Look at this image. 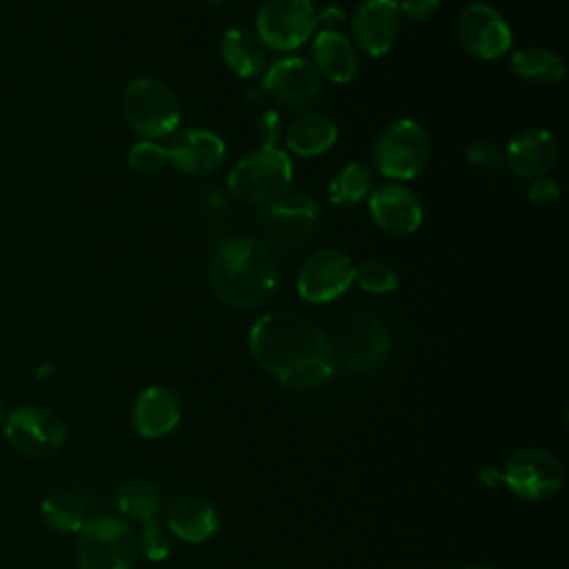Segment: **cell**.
Listing matches in <instances>:
<instances>
[{"instance_id": "484cf974", "label": "cell", "mask_w": 569, "mask_h": 569, "mask_svg": "<svg viewBox=\"0 0 569 569\" xmlns=\"http://www.w3.org/2000/svg\"><path fill=\"white\" fill-rule=\"evenodd\" d=\"M371 189H373V171L365 162H349L331 176L327 184V198L333 204L351 207L369 198Z\"/></svg>"}, {"instance_id": "5b68a950", "label": "cell", "mask_w": 569, "mask_h": 569, "mask_svg": "<svg viewBox=\"0 0 569 569\" xmlns=\"http://www.w3.org/2000/svg\"><path fill=\"white\" fill-rule=\"evenodd\" d=\"M431 140L427 129L413 118L389 122L371 147L376 169L393 182L416 178L429 160Z\"/></svg>"}, {"instance_id": "8d00e7d4", "label": "cell", "mask_w": 569, "mask_h": 569, "mask_svg": "<svg viewBox=\"0 0 569 569\" xmlns=\"http://www.w3.org/2000/svg\"><path fill=\"white\" fill-rule=\"evenodd\" d=\"M467 569H489V567H467Z\"/></svg>"}, {"instance_id": "f1b7e54d", "label": "cell", "mask_w": 569, "mask_h": 569, "mask_svg": "<svg viewBox=\"0 0 569 569\" xmlns=\"http://www.w3.org/2000/svg\"><path fill=\"white\" fill-rule=\"evenodd\" d=\"M127 162L136 173H160L167 164H169V156H167V147L158 144L156 140H140L136 142L129 153H127Z\"/></svg>"}, {"instance_id": "8992f818", "label": "cell", "mask_w": 569, "mask_h": 569, "mask_svg": "<svg viewBox=\"0 0 569 569\" xmlns=\"http://www.w3.org/2000/svg\"><path fill=\"white\" fill-rule=\"evenodd\" d=\"M391 347L387 325L369 309L353 313L333 347L336 367L347 376H367L380 367Z\"/></svg>"}, {"instance_id": "44dd1931", "label": "cell", "mask_w": 569, "mask_h": 569, "mask_svg": "<svg viewBox=\"0 0 569 569\" xmlns=\"http://www.w3.org/2000/svg\"><path fill=\"white\" fill-rule=\"evenodd\" d=\"M167 529L184 542H202L218 531V511L211 502L196 496H182L167 509Z\"/></svg>"}, {"instance_id": "30bf717a", "label": "cell", "mask_w": 569, "mask_h": 569, "mask_svg": "<svg viewBox=\"0 0 569 569\" xmlns=\"http://www.w3.org/2000/svg\"><path fill=\"white\" fill-rule=\"evenodd\" d=\"M2 436L13 451L29 458H47L64 445L67 427L51 409L24 405L4 416Z\"/></svg>"}, {"instance_id": "3957f363", "label": "cell", "mask_w": 569, "mask_h": 569, "mask_svg": "<svg viewBox=\"0 0 569 569\" xmlns=\"http://www.w3.org/2000/svg\"><path fill=\"white\" fill-rule=\"evenodd\" d=\"M127 124L144 140H160L176 133L182 107L176 91L153 76L133 78L122 91Z\"/></svg>"}, {"instance_id": "6da1fadb", "label": "cell", "mask_w": 569, "mask_h": 569, "mask_svg": "<svg viewBox=\"0 0 569 569\" xmlns=\"http://www.w3.org/2000/svg\"><path fill=\"white\" fill-rule=\"evenodd\" d=\"M249 351L267 373L296 391L316 389L336 371L333 345L325 331L289 311L260 316L249 329Z\"/></svg>"}, {"instance_id": "9a60e30c", "label": "cell", "mask_w": 569, "mask_h": 569, "mask_svg": "<svg viewBox=\"0 0 569 569\" xmlns=\"http://www.w3.org/2000/svg\"><path fill=\"white\" fill-rule=\"evenodd\" d=\"M369 213L376 227L393 238L411 236L422 224V204L418 196L400 182H387L371 189Z\"/></svg>"}, {"instance_id": "d6986e66", "label": "cell", "mask_w": 569, "mask_h": 569, "mask_svg": "<svg viewBox=\"0 0 569 569\" xmlns=\"http://www.w3.org/2000/svg\"><path fill=\"white\" fill-rule=\"evenodd\" d=\"M131 418L142 438H162L180 422V400L169 387L151 385L138 393Z\"/></svg>"}, {"instance_id": "83f0119b", "label": "cell", "mask_w": 569, "mask_h": 569, "mask_svg": "<svg viewBox=\"0 0 569 569\" xmlns=\"http://www.w3.org/2000/svg\"><path fill=\"white\" fill-rule=\"evenodd\" d=\"M353 282H358L362 291L382 296V293H391L398 287V273L389 262L369 258L356 267Z\"/></svg>"}, {"instance_id": "603a6c76", "label": "cell", "mask_w": 569, "mask_h": 569, "mask_svg": "<svg viewBox=\"0 0 569 569\" xmlns=\"http://www.w3.org/2000/svg\"><path fill=\"white\" fill-rule=\"evenodd\" d=\"M220 56L227 69L233 71L238 78H253L267 64L264 44L258 40L256 33L242 27H231L222 33Z\"/></svg>"}, {"instance_id": "ba28073f", "label": "cell", "mask_w": 569, "mask_h": 569, "mask_svg": "<svg viewBox=\"0 0 569 569\" xmlns=\"http://www.w3.org/2000/svg\"><path fill=\"white\" fill-rule=\"evenodd\" d=\"M267 244L282 251H296L305 247L320 222L318 202L307 193H282L264 204L260 213Z\"/></svg>"}, {"instance_id": "7402d4cb", "label": "cell", "mask_w": 569, "mask_h": 569, "mask_svg": "<svg viewBox=\"0 0 569 569\" xmlns=\"http://www.w3.org/2000/svg\"><path fill=\"white\" fill-rule=\"evenodd\" d=\"M338 140V127L322 113H307L296 118L284 131V147L293 156L313 158L325 153Z\"/></svg>"}, {"instance_id": "2e32d148", "label": "cell", "mask_w": 569, "mask_h": 569, "mask_svg": "<svg viewBox=\"0 0 569 569\" xmlns=\"http://www.w3.org/2000/svg\"><path fill=\"white\" fill-rule=\"evenodd\" d=\"M402 13L396 0H362L351 20L358 47L373 58L385 56L398 40Z\"/></svg>"}, {"instance_id": "836d02e7", "label": "cell", "mask_w": 569, "mask_h": 569, "mask_svg": "<svg viewBox=\"0 0 569 569\" xmlns=\"http://www.w3.org/2000/svg\"><path fill=\"white\" fill-rule=\"evenodd\" d=\"M398 7H400L402 18L422 22V20H429L438 13L440 0H400Z\"/></svg>"}, {"instance_id": "7c38bea8", "label": "cell", "mask_w": 569, "mask_h": 569, "mask_svg": "<svg viewBox=\"0 0 569 569\" xmlns=\"http://www.w3.org/2000/svg\"><path fill=\"white\" fill-rule=\"evenodd\" d=\"M562 476L558 458L536 447L518 449L507 458L505 469L498 471L500 482L525 500H540L556 493L562 485Z\"/></svg>"}, {"instance_id": "d590c367", "label": "cell", "mask_w": 569, "mask_h": 569, "mask_svg": "<svg viewBox=\"0 0 569 569\" xmlns=\"http://www.w3.org/2000/svg\"><path fill=\"white\" fill-rule=\"evenodd\" d=\"M207 2H213V4H218V2H224V0H207Z\"/></svg>"}, {"instance_id": "277c9868", "label": "cell", "mask_w": 569, "mask_h": 569, "mask_svg": "<svg viewBox=\"0 0 569 569\" xmlns=\"http://www.w3.org/2000/svg\"><path fill=\"white\" fill-rule=\"evenodd\" d=\"M293 180V164L280 147H258L242 156L227 176L231 196L249 204H267L287 193Z\"/></svg>"}, {"instance_id": "74e56055", "label": "cell", "mask_w": 569, "mask_h": 569, "mask_svg": "<svg viewBox=\"0 0 569 569\" xmlns=\"http://www.w3.org/2000/svg\"><path fill=\"white\" fill-rule=\"evenodd\" d=\"M0 418H2V402H0Z\"/></svg>"}, {"instance_id": "4dcf8cb0", "label": "cell", "mask_w": 569, "mask_h": 569, "mask_svg": "<svg viewBox=\"0 0 569 569\" xmlns=\"http://www.w3.org/2000/svg\"><path fill=\"white\" fill-rule=\"evenodd\" d=\"M465 156L471 164L480 169H498L505 164V149L489 140H476L465 149Z\"/></svg>"}, {"instance_id": "8fae6325", "label": "cell", "mask_w": 569, "mask_h": 569, "mask_svg": "<svg viewBox=\"0 0 569 569\" xmlns=\"http://www.w3.org/2000/svg\"><path fill=\"white\" fill-rule=\"evenodd\" d=\"M356 276L353 260L336 247H322L309 253L296 276L298 296L309 305H325L340 298Z\"/></svg>"}, {"instance_id": "7a4b0ae2", "label": "cell", "mask_w": 569, "mask_h": 569, "mask_svg": "<svg viewBox=\"0 0 569 569\" xmlns=\"http://www.w3.org/2000/svg\"><path fill=\"white\" fill-rule=\"evenodd\" d=\"M209 284L220 302L231 309H256L271 298L278 284L273 249L249 236L220 240L209 258Z\"/></svg>"}, {"instance_id": "cb8c5ba5", "label": "cell", "mask_w": 569, "mask_h": 569, "mask_svg": "<svg viewBox=\"0 0 569 569\" xmlns=\"http://www.w3.org/2000/svg\"><path fill=\"white\" fill-rule=\"evenodd\" d=\"M42 520L62 533L80 531L89 516V498L78 489H60L49 493L40 505Z\"/></svg>"}, {"instance_id": "4316f807", "label": "cell", "mask_w": 569, "mask_h": 569, "mask_svg": "<svg viewBox=\"0 0 569 569\" xmlns=\"http://www.w3.org/2000/svg\"><path fill=\"white\" fill-rule=\"evenodd\" d=\"M116 502L122 516L140 522L156 520L160 507H162V496L160 489L142 478H131L120 485L116 493Z\"/></svg>"}, {"instance_id": "52a82bcc", "label": "cell", "mask_w": 569, "mask_h": 569, "mask_svg": "<svg viewBox=\"0 0 569 569\" xmlns=\"http://www.w3.org/2000/svg\"><path fill=\"white\" fill-rule=\"evenodd\" d=\"M80 569H131L138 542L131 527L113 516H91L78 531Z\"/></svg>"}, {"instance_id": "d4e9b609", "label": "cell", "mask_w": 569, "mask_h": 569, "mask_svg": "<svg viewBox=\"0 0 569 569\" xmlns=\"http://www.w3.org/2000/svg\"><path fill=\"white\" fill-rule=\"evenodd\" d=\"M511 71L533 84H558L565 78L562 58L545 47H520L509 58Z\"/></svg>"}, {"instance_id": "d6a6232c", "label": "cell", "mask_w": 569, "mask_h": 569, "mask_svg": "<svg viewBox=\"0 0 569 569\" xmlns=\"http://www.w3.org/2000/svg\"><path fill=\"white\" fill-rule=\"evenodd\" d=\"M256 133L260 140V147H276L278 138L282 136V118L278 111H264L256 122Z\"/></svg>"}, {"instance_id": "ac0fdd59", "label": "cell", "mask_w": 569, "mask_h": 569, "mask_svg": "<svg viewBox=\"0 0 569 569\" xmlns=\"http://www.w3.org/2000/svg\"><path fill=\"white\" fill-rule=\"evenodd\" d=\"M558 158V142L551 131L529 127L518 131L505 147V164L511 173L533 180L547 176Z\"/></svg>"}, {"instance_id": "e0dca14e", "label": "cell", "mask_w": 569, "mask_h": 569, "mask_svg": "<svg viewBox=\"0 0 569 569\" xmlns=\"http://www.w3.org/2000/svg\"><path fill=\"white\" fill-rule=\"evenodd\" d=\"M167 156L169 164H173L180 173L200 178L216 173L222 167L227 158V147L216 131L193 127L182 129L171 138Z\"/></svg>"}, {"instance_id": "4fadbf2b", "label": "cell", "mask_w": 569, "mask_h": 569, "mask_svg": "<svg viewBox=\"0 0 569 569\" xmlns=\"http://www.w3.org/2000/svg\"><path fill=\"white\" fill-rule=\"evenodd\" d=\"M260 89L289 109H302L316 104L322 96V78L307 58L284 56L267 67Z\"/></svg>"}, {"instance_id": "5bb4252c", "label": "cell", "mask_w": 569, "mask_h": 569, "mask_svg": "<svg viewBox=\"0 0 569 569\" xmlns=\"http://www.w3.org/2000/svg\"><path fill=\"white\" fill-rule=\"evenodd\" d=\"M456 33L465 51L480 60H496L513 44L507 20L487 2L467 4L456 20Z\"/></svg>"}, {"instance_id": "9c48e42d", "label": "cell", "mask_w": 569, "mask_h": 569, "mask_svg": "<svg viewBox=\"0 0 569 569\" xmlns=\"http://www.w3.org/2000/svg\"><path fill=\"white\" fill-rule=\"evenodd\" d=\"M316 31L311 0H264L256 13V36L264 49L293 51Z\"/></svg>"}, {"instance_id": "e575fe53", "label": "cell", "mask_w": 569, "mask_h": 569, "mask_svg": "<svg viewBox=\"0 0 569 569\" xmlns=\"http://www.w3.org/2000/svg\"><path fill=\"white\" fill-rule=\"evenodd\" d=\"M342 22H345L342 7L329 4L320 13H316V29L318 31H340Z\"/></svg>"}, {"instance_id": "1f68e13d", "label": "cell", "mask_w": 569, "mask_h": 569, "mask_svg": "<svg viewBox=\"0 0 569 569\" xmlns=\"http://www.w3.org/2000/svg\"><path fill=\"white\" fill-rule=\"evenodd\" d=\"M527 198H529L531 204H538V207L551 204L560 198V184H558V180H553L549 176L533 178L529 189H527Z\"/></svg>"}, {"instance_id": "ffe728a7", "label": "cell", "mask_w": 569, "mask_h": 569, "mask_svg": "<svg viewBox=\"0 0 569 569\" xmlns=\"http://www.w3.org/2000/svg\"><path fill=\"white\" fill-rule=\"evenodd\" d=\"M311 56L320 78H327L336 84L351 82L360 67L353 42L340 31H316Z\"/></svg>"}, {"instance_id": "f546056e", "label": "cell", "mask_w": 569, "mask_h": 569, "mask_svg": "<svg viewBox=\"0 0 569 569\" xmlns=\"http://www.w3.org/2000/svg\"><path fill=\"white\" fill-rule=\"evenodd\" d=\"M138 545H140L144 558H149L151 562L164 560V558L169 556V551H171V542H169L167 527H164L162 522H158V520L144 522Z\"/></svg>"}]
</instances>
